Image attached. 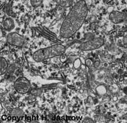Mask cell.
Masks as SVG:
<instances>
[{
  "instance_id": "obj_1",
  "label": "cell",
  "mask_w": 127,
  "mask_h": 123,
  "mask_svg": "<svg viewBox=\"0 0 127 123\" xmlns=\"http://www.w3.org/2000/svg\"><path fill=\"white\" fill-rule=\"evenodd\" d=\"M88 14V8L84 0L76 2L70 10L62 24L60 35L64 38L73 36L81 27Z\"/></svg>"
},
{
  "instance_id": "obj_2",
  "label": "cell",
  "mask_w": 127,
  "mask_h": 123,
  "mask_svg": "<svg viewBox=\"0 0 127 123\" xmlns=\"http://www.w3.org/2000/svg\"><path fill=\"white\" fill-rule=\"evenodd\" d=\"M66 48L62 44H55L50 47L37 50L33 54L32 57L36 62H41L54 57L63 55Z\"/></svg>"
},
{
  "instance_id": "obj_3",
  "label": "cell",
  "mask_w": 127,
  "mask_h": 123,
  "mask_svg": "<svg viewBox=\"0 0 127 123\" xmlns=\"http://www.w3.org/2000/svg\"><path fill=\"white\" fill-rule=\"evenodd\" d=\"M104 44L102 37H94L93 38L81 43L79 49L82 51H91L100 48Z\"/></svg>"
},
{
  "instance_id": "obj_4",
  "label": "cell",
  "mask_w": 127,
  "mask_h": 123,
  "mask_svg": "<svg viewBox=\"0 0 127 123\" xmlns=\"http://www.w3.org/2000/svg\"><path fill=\"white\" fill-rule=\"evenodd\" d=\"M33 28L36 31L38 32L42 37L46 38L47 40L55 42L56 44H61L62 41L58 38V36L46 27L43 26H38V27H33Z\"/></svg>"
},
{
  "instance_id": "obj_5",
  "label": "cell",
  "mask_w": 127,
  "mask_h": 123,
  "mask_svg": "<svg viewBox=\"0 0 127 123\" xmlns=\"http://www.w3.org/2000/svg\"><path fill=\"white\" fill-rule=\"evenodd\" d=\"M14 88L18 93L27 94L31 90V83L27 78L21 77L15 81Z\"/></svg>"
},
{
  "instance_id": "obj_6",
  "label": "cell",
  "mask_w": 127,
  "mask_h": 123,
  "mask_svg": "<svg viewBox=\"0 0 127 123\" xmlns=\"http://www.w3.org/2000/svg\"><path fill=\"white\" fill-rule=\"evenodd\" d=\"M8 43L11 45L21 47L25 43V37L15 32H9L6 37Z\"/></svg>"
},
{
  "instance_id": "obj_7",
  "label": "cell",
  "mask_w": 127,
  "mask_h": 123,
  "mask_svg": "<svg viewBox=\"0 0 127 123\" xmlns=\"http://www.w3.org/2000/svg\"><path fill=\"white\" fill-rule=\"evenodd\" d=\"M127 18V14L118 11H113L109 15V19L113 23L118 24L125 22Z\"/></svg>"
},
{
  "instance_id": "obj_8",
  "label": "cell",
  "mask_w": 127,
  "mask_h": 123,
  "mask_svg": "<svg viewBox=\"0 0 127 123\" xmlns=\"http://www.w3.org/2000/svg\"><path fill=\"white\" fill-rule=\"evenodd\" d=\"M15 24L12 18L7 17L3 21V27L6 31L10 32L15 28Z\"/></svg>"
},
{
  "instance_id": "obj_9",
  "label": "cell",
  "mask_w": 127,
  "mask_h": 123,
  "mask_svg": "<svg viewBox=\"0 0 127 123\" xmlns=\"http://www.w3.org/2000/svg\"><path fill=\"white\" fill-rule=\"evenodd\" d=\"M8 69V64L7 61L3 57H1L0 60V74L3 75L7 71Z\"/></svg>"
},
{
  "instance_id": "obj_10",
  "label": "cell",
  "mask_w": 127,
  "mask_h": 123,
  "mask_svg": "<svg viewBox=\"0 0 127 123\" xmlns=\"http://www.w3.org/2000/svg\"><path fill=\"white\" fill-rule=\"evenodd\" d=\"M54 1L63 8L69 7L73 4V0H54Z\"/></svg>"
},
{
  "instance_id": "obj_11",
  "label": "cell",
  "mask_w": 127,
  "mask_h": 123,
  "mask_svg": "<svg viewBox=\"0 0 127 123\" xmlns=\"http://www.w3.org/2000/svg\"><path fill=\"white\" fill-rule=\"evenodd\" d=\"M24 115V111L21 109H18V108H15V109L12 110L11 113V117H22Z\"/></svg>"
},
{
  "instance_id": "obj_12",
  "label": "cell",
  "mask_w": 127,
  "mask_h": 123,
  "mask_svg": "<svg viewBox=\"0 0 127 123\" xmlns=\"http://www.w3.org/2000/svg\"><path fill=\"white\" fill-rule=\"evenodd\" d=\"M43 91L41 88H34L31 90V93L32 95L35 97H39L42 95Z\"/></svg>"
},
{
  "instance_id": "obj_13",
  "label": "cell",
  "mask_w": 127,
  "mask_h": 123,
  "mask_svg": "<svg viewBox=\"0 0 127 123\" xmlns=\"http://www.w3.org/2000/svg\"><path fill=\"white\" fill-rule=\"evenodd\" d=\"M30 2L33 7L37 8L42 4L43 0H30Z\"/></svg>"
},
{
  "instance_id": "obj_14",
  "label": "cell",
  "mask_w": 127,
  "mask_h": 123,
  "mask_svg": "<svg viewBox=\"0 0 127 123\" xmlns=\"http://www.w3.org/2000/svg\"><path fill=\"white\" fill-rule=\"evenodd\" d=\"M83 123H94V121L89 117H86L83 120Z\"/></svg>"
},
{
  "instance_id": "obj_15",
  "label": "cell",
  "mask_w": 127,
  "mask_h": 123,
  "mask_svg": "<svg viewBox=\"0 0 127 123\" xmlns=\"http://www.w3.org/2000/svg\"><path fill=\"white\" fill-rule=\"evenodd\" d=\"M100 63L99 61H95L94 63V66L95 68H98V67L100 66Z\"/></svg>"
},
{
  "instance_id": "obj_16",
  "label": "cell",
  "mask_w": 127,
  "mask_h": 123,
  "mask_svg": "<svg viewBox=\"0 0 127 123\" xmlns=\"http://www.w3.org/2000/svg\"><path fill=\"white\" fill-rule=\"evenodd\" d=\"M123 43L125 44V45H127V35H125L124 37L123 38Z\"/></svg>"
},
{
  "instance_id": "obj_17",
  "label": "cell",
  "mask_w": 127,
  "mask_h": 123,
  "mask_svg": "<svg viewBox=\"0 0 127 123\" xmlns=\"http://www.w3.org/2000/svg\"><path fill=\"white\" fill-rule=\"evenodd\" d=\"M86 64H87L88 66H90V65L92 64V62L90 60H87V61H86Z\"/></svg>"
},
{
  "instance_id": "obj_18",
  "label": "cell",
  "mask_w": 127,
  "mask_h": 123,
  "mask_svg": "<svg viewBox=\"0 0 127 123\" xmlns=\"http://www.w3.org/2000/svg\"><path fill=\"white\" fill-rule=\"evenodd\" d=\"M96 19V18L95 17H94V16H92V17L90 18V20L91 22H94V21H95Z\"/></svg>"
},
{
  "instance_id": "obj_19",
  "label": "cell",
  "mask_w": 127,
  "mask_h": 123,
  "mask_svg": "<svg viewBox=\"0 0 127 123\" xmlns=\"http://www.w3.org/2000/svg\"><path fill=\"white\" fill-rule=\"evenodd\" d=\"M2 120H6V116H2Z\"/></svg>"
},
{
  "instance_id": "obj_20",
  "label": "cell",
  "mask_w": 127,
  "mask_h": 123,
  "mask_svg": "<svg viewBox=\"0 0 127 123\" xmlns=\"http://www.w3.org/2000/svg\"><path fill=\"white\" fill-rule=\"evenodd\" d=\"M114 101H117V98L116 97H114Z\"/></svg>"
},
{
  "instance_id": "obj_21",
  "label": "cell",
  "mask_w": 127,
  "mask_h": 123,
  "mask_svg": "<svg viewBox=\"0 0 127 123\" xmlns=\"http://www.w3.org/2000/svg\"><path fill=\"white\" fill-rule=\"evenodd\" d=\"M126 60H127V57H126Z\"/></svg>"
},
{
  "instance_id": "obj_22",
  "label": "cell",
  "mask_w": 127,
  "mask_h": 123,
  "mask_svg": "<svg viewBox=\"0 0 127 123\" xmlns=\"http://www.w3.org/2000/svg\"><path fill=\"white\" fill-rule=\"evenodd\" d=\"M125 22L127 23V19H126V21H125Z\"/></svg>"
}]
</instances>
